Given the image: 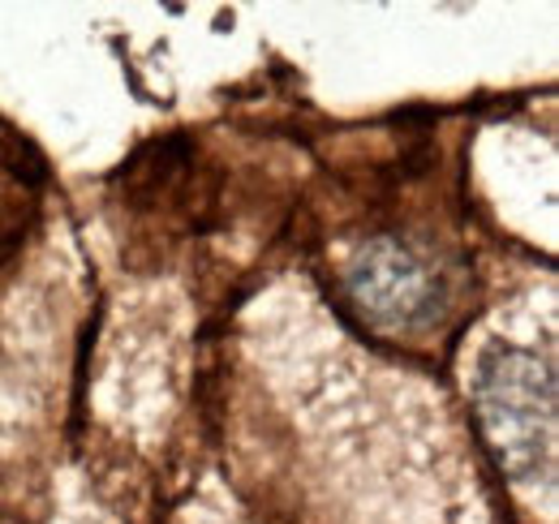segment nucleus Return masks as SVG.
<instances>
[{
    "label": "nucleus",
    "mask_w": 559,
    "mask_h": 524,
    "mask_svg": "<svg viewBox=\"0 0 559 524\" xmlns=\"http://www.w3.org/2000/svg\"><path fill=\"white\" fill-rule=\"evenodd\" d=\"M474 417L508 481L556 477V370L521 344H490L474 374Z\"/></svg>",
    "instance_id": "1"
},
{
    "label": "nucleus",
    "mask_w": 559,
    "mask_h": 524,
    "mask_svg": "<svg viewBox=\"0 0 559 524\" xmlns=\"http://www.w3.org/2000/svg\"><path fill=\"white\" fill-rule=\"evenodd\" d=\"M353 314L374 331H418L443 314V275L396 237H374L345 271Z\"/></svg>",
    "instance_id": "2"
}]
</instances>
